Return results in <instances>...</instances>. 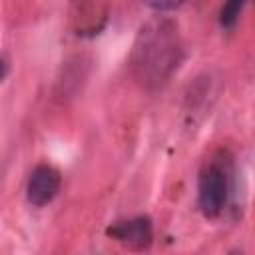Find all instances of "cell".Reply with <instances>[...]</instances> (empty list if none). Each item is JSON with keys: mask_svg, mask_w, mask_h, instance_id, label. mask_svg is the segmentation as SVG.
I'll use <instances>...</instances> for the list:
<instances>
[{"mask_svg": "<svg viewBox=\"0 0 255 255\" xmlns=\"http://www.w3.org/2000/svg\"><path fill=\"white\" fill-rule=\"evenodd\" d=\"M171 32L173 30H165V22L151 30L141 28V34H139L141 46H135V54H139L137 66L143 68V72L149 74L151 70L159 68V76H161L163 68L173 66V62H177L175 58L177 44Z\"/></svg>", "mask_w": 255, "mask_h": 255, "instance_id": "6da1fadb", "label": "cell"}, {"mask_svg": "<svg viewBox=\"0 0 255 255\" xmlns=\"http://www.w3.org/2000/svg\"><path fill=\"white\" fill-rule=\"evenodd\" d=\"M227 195H229L227 169L219 161L207 163L201 169L199 183H197V203L201 213L209 219L217 217L227 203Z\"/></svg>", "mask_w": 255, "mask_h": 255, "instance_id": "7a4b0ae2", "label": "cell"}, {"mask_svg": "<svg viewBox=\"0 0 255 255\" xmlns=\"http://www.w3.org/2000/svg\"><path fill=\"white\" fill-rule=\"evenodd\" d=\"M60 183H62V177H60V171L48 163H40L32 169L30 177H28V183H26V197L32 205L36 207H42L46 203H50L58 191H60Z\"/></svg>", "mask_w": 255, "mask_h": 255, "instance_id": "3957f363", "label": "cell"}, {"mask_svg": "<svg viewBox=\"0 0 255 255\" xmlns=\"http://www.w3.org/2000/svg\"><path fill=\"white\" fill-rule=\"evenodd\" d=\"M108 235L126 243L131 249H143L151 243L153 229H151V221L147 217H133V219L120 221L114 227H110Z\"/></svg>", "mask_w": 255, "mask_h": 255, "instance_id": "277c9868", "label": "cell"}, {"mask_svg": "<svg viewBox=\"0 0 255 255\" xmlns=\"http://www.w3.org/2000/svg\"><path fill=\"white\" fill-rule=\"evenodd\" d=\"M241 8H243V2H227V4H223L221 12H219V22H221V26H223V28H231V26L237 22V18H239Z\"/></svg>", "mask_w": 255, "mask_h": 255, "instance_id": "5b68a950", "label": "cell"}, {"mask_svg": "<svg viewBox=\"0 0 255 255\" xmlns=\"http://www.w3.org/2000/svg\"><path fill=\"white\" fill-rule=\"evenodd\" d=\"M149 6L155 8V10H165V8H177L179 2H151Z\"/></svg>", "mask_w": 255, "mask_h": 255, "instance_id": "8992f818", "label": "cell"}]
</instances>
